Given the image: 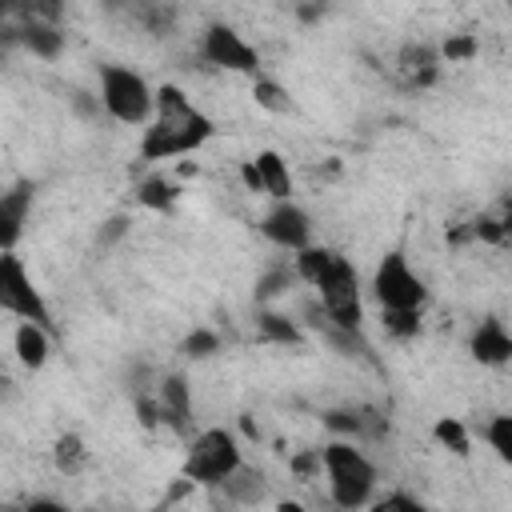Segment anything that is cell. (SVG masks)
<instances>
[{"mask_svg":"<svg viewBox=\"0 0 512 512\" xmlns=\"http://www.w3.org/2000/svg\"><path fill=\"white\" fill-rule=\"evenodd\" d=\"M260 332H264V340H276V344H296L300 340L296 324L280 312H260Z\"/></svg>","mask_w":512,"mask_h":512,"instance_id":"21","label":"cell"},{"mask_svg":"<svg viewBox=\"0 0 512 512\" xmlns=\"http://www.w3.org/2000/svg\"><path fill=\"white\" fill-rule=\"evenodd\" d=\"M204 60L216 68H228V72H244V76H256V68H260L256 48L228 24H212L204 32Z\"/></svg>","mask_w":512,"mask_h":512,"instance_id":"8","label":"cell"},{"mask_svg":"<svg viewBox=\"0 0 512 512\" xmlns=\"http://www.w3.org/2000/svg\"><path fill=\"white\" fill-rule=\"evenodd\" d=\"M432 436H436V440H440L448 452H456V456H464V452H468V432H464V424H460V420H452V416L436 420Z\"/></svg>","mask_w":512,"mask_h":512,"instance_id":"23","label":"cell"},{"mask_svg":"<svg viewBox=\"0 0 512 512\" xmlns=\"http://www.w3.org/2000/svg\"><path fill=\"white\" fill-rule=\"evenodd\" d=\"M372 292L380 300V308H424L428 288L424 280L412 272V264L400 252H388L376 272H372Z\"/></svg>","mask_w":512,"mask_h":512,"instance_id":"7","label":"cell"},{"mask_svg":"<svg viewBox=\"0 0 512 512\" xmlns=\"http://www.w3.org/2000/svg\"><path fill=\"white\" fill-rule=\"evenodd\" d=\"M468 352H472L480 364H508V360H512V336L504 332L500 320H480V328H476L472 340H468Z\"/></svg>","mask_w":512,"mask_h":512,"instance_id":"12","label":"cell"},{"mask_svg":"<svg viewBox=\"0 0 512 512\" xmlns=\"http://www.w3.org/2000/svg\"><path fill=\"white\" fill-rule=\"evenodd\" d=\"M32 184L28 180H20V184H12L4 196H0V244L4 248H16V240H20V228H24V220H28V212H32Z\"/></svg>","mask_w":512,"mask_h":512,"instance_id":"10","label":"cell"},{"mask_svg":"<svg viewBox=\"0 0 512 512\" xmlns=\"http://www.w3.org/2000/svg\"><path fill=\"white\" fill-rule=\"evenodd\" d=\"M280 284H288V272H272V276L260 284V296H276V292H280Z\"/></svg>","mask_w":512,"mask_h":512,"instance_id":"29","label":"cell"},{"mask_svg":"<svg viewBox=\"0 0 512 512\" xmlns=\"http://www.w3.org/2000/svg\"><path fill=\"white\" fill-rule=\"evenodd\" d=\"M240 176H244V184H248L252 192H264V180H260V168H256V160H248V164L240 168Z\"/></svg>","mask_w":512,"mask_h":512,"instance_id":"28","label":"cell"},{"mask_svg":"<svg viewBox=\"0 0 512 512\" xmlns=\"http://www.w3.org/2000/svg\"><path fill=\"white\" fill-rule=\"evenodd\" d=\"M176 196H180V188L172 184V180H164V176H148L144 184H140V204L144 208H172L176 204Z\"/></svg>","mask_w":512,"mask_h":512,"instance_id":"19","label":"cell"},{"mask_svg":"<svg viewBox=\"0 0 512 512\" xmlns=\"http://www.w3.org/2000/svg\"><path fill=\"white\" fill-rule=\"evenodd\" d=\"M100 104L112 120L120 124H148L156 116V92L148 80L124 64H104L100 68Z\"/></svg>","mask_w":512,"mask_h":512,"instance_id":"3","label":"cell"},{"mask_svg":"<svg viewBox=\"0 0 512 512\" xmlns=\"http://www.w3.org/2000/svg\"><path fill=\"white\" fill-rule=\"evenodd\" d=\"M252 96H256V104L268 108V112H288V108H292V104H288V92H284L280 84H272V80H260V76H256V84H252Z\"/></svg>","mask_w":512,"mask_h":512,"instance_id":"24","label":"cell"},{"mask_svg":"<svg viewBox=\"0 0 512 512\" xmlns=\"http://www.w3.org/2000/svg\"><path fill=\"white\" fill-rule=\"evenodd\" d=\"M336 260H340V252H332V248H324V244H308V248L296 252V276L316 288V284L336 268Z\"/></svg>","mask_w":512,"mask_h":512,"instance_id":"16","label":"cell"},{"mask_svg":"<svg viewBox=\"0 0 512 512\" xmlns=\"http://www.w3.org/2000/svg\"><path fill=\"white\" fill-rule=\"evenodd\" d=\"M256 168H260V180H264V192L272 200H288L292 196V176H288V164L280 152H260L256 156Z\"/></svg>","mask_w":512,"mask_h":512,"instance_id":"17","label":"cell"},{"mask_svg":"<svg viewBox=\"0 0 512 512\" xmlns=\"http://www.w3.org/2000/svg\"><path fill=\"white\" fill-rule=\"evenodd\" d=\"M0 304L8 312H16L20 320H36V324L52 328V312H48L44 296L36 292V284H32L24 260L16 256V248H4V256H0Z\"/></svg>","mask_w":512,"mask_h":512,"instance_id":"5","label":"cell"},{"mask_svg":"<svg viewBox=\"0 0 512 512\" xmlns=\"http://www.w3.org/2000/svg\"><path fill=\"white\" fill-rule=\"evenodd\" d=\"M376 508H380V512H388V508H412V512H416V508H420V500H416V496H400V492H396V496H384Z\"/></svg>","mask_w":512,"mask_h":512,"instance_id":"27","label":"cell"},{"mask_svg":"<svg viewBox=\"0 0 512 512\" xmlns=\"http://www.w3.org/2000/svg\"><path fill=\"white\" fill-rule=\"evenodd\" d=\"M48 332H52V328H44V324H36V320H20L12 344H16V356H20L24 368H44V364H48V352H52Z\"/></svg>","mask_w":512,"mask_h":512,"instance_id":"13","label":"cell"},{"mask_svg":"<svg viewBox=\"0 0 512 512\" xmlns=\"http://www.w3.org/2000/svg\"><path fill=\"white\" fill-rule=\"evenodd\" d=\"M320 288V304H324V316L336 324V328H348L356 332L360 320H364V300H360V280H356V268L340 256L336 268L316 284Z\"/></svg>","mask_w":512,"mask_h":512,"instance_id":"6","label":"cell"},{"mask_svg":"<svg viewBox=\"0 0 512 512\" xmlns=\"http://www.w3.org/2000/svg\"><path fill=\"white\" fill-rule=\"evenodd\" d=\"M508 4H512V0H508Z\"/></svg>","mask_w":512,"mask_h":512,"instance_id":"30","label":"cell"},{"mask_svg":"<svg viewBox=\"0 0 512 512\" xmlns=\"http://www.w3.org/2000/svg\"><path fill=\"white\" fill-rule=\"evenodd\" d=\"M436 72H440V56H436L428 44H408V48L400 52V76H404L412 88L432 84Z\"/></svg>","mask_w":512,"mask_h":512,"instance_id":"14","label":"cell"},{"mask_svg":"<svg viewBox=\"0 0 512 512\" xmlns=\"http://www.w3.org/2000/svg\"><path fill=\"white\" fill-rule=\"evenodd\" d=\"M212 136V120L188 104V96L176 84H160L156 92V116L144 128L140 156L144 160H172L184 152H196Z\"/></svg>","mask_w":512,"mask_h":512,"instance_id":"1","label":"cell"},{"mask_svg":"<svg viewBox=\"0 0 512 512\" xmlns=\"http://www.w3.org/2000/svg\"><path fill=\"white\" fill-rule=\"evenodd\" d=\"M184 356H192V360H204V356H212V352H220V336L216 332H208V328H196V332H188L184 336Z\"/></svg>","mask_w":512,"mask_h":512,"instance_id":"25","label":"cell"},{"mask_svg":"<svg viewBox=\"0 0 512 512\" xmlns=\"http://www.w3.org/2000/svg\"><path fill=\"white\" fill-rule=\"evenodd\" d=\"M240 472V444L224 428H208L192 436L188 456H184V476L192 484H228Z\"/></svg>","mask_w":512,"mask_h":512,"instance_id":"4","label":"cell"},{"mask_svg":"<svg viewBox=\"0 0 512 512\" xmlns=\"http://www.w3.org/2000/svg\"><path fill=\"white\" fill-rule=\"evenodd\" d=\"M260 232H264L272 244L292 248V252H300V248L312 244V220H308V212H304L300 204H292V200H276V204L268 208V216L260 220Z\"/></svg>","mask_w":512,"mask_h":512,"instance_id":"9","label":"cell"},{"mask_svg":"<svg viewBox=\"0 0 512 512\" xmlns=\"http://www.w3.org/2000/svg\"><path fill=\"white\" fill-rule=\"evenodd\" d=\"M484 440H488V448L512 468V416H496V420H488Z\"/></svg>","mask_w":512,"mask_h":512,"instance_id":"20","label":"cell"},{"mask_svg":"<svg viewBox=\"0 0 512 512\" xmlns=\"http://www.w3.org/2000/svg\"><path fill=\"white\" fill-rule=\"evenodd\" d=\"M324 472H328V488L332 500L340 508H360L372 500L376 488V468L372 460L352 444V440H332L324 448Z\"/></svg>","mask_w":512,"mask_h":512,"instance_id":"2","label":"cell"},{"mask_svg":"<svg viewBox=\"0 0 512 512\" xmlns=\"http://www.w3.org/2000/svg\"><path fill=\"white\" fill-rule=\"evenodd\" d=\"M20 44H24L28 52L52 60V56H60V48H64V32H60L52 20H24V24H20Z\"/></svg>","mask_w":512,"mask_h":512,"instance_id":"15","label":"cell"},{"mask_svg":"<svg viewBox=\"0 0 512 512\" xmlns=\"http://www.w3.org/2000/svg\"><path fill=\"white\" fill-rule=\"evenodd\" d=\"M384 312V328L392 336H416L420 332V308H380Z\"/></svg>","mask_w":512,"mask_h":512,"instance_id":"22","label":"cell"},{"mask_svg":"<svg viewBox=\"0 0 512 512\" xmlns=\"http://www.w3.org/2000/svg\"><path fill=\"white\" fill-rule=\"evenodd\" d=\"M156 400H160L164 424H172V432L188 436V428H192V392H188V380H184L180 372L164 376V384H160Z\"/></svg>","mask_w":512,"mask_h":512,"instance_id":"11","label":"cell"},{"mask_svg":"<svg viewBox=\"0 0 512 512\" xmlns=\"http://www.w3.org/2000/svg\"><path fill=\"white\" fill-rule=\"evenodd\" d=\"M448 64H456V60H468V56H476V40L472 36H452V40H444V52H440Z\"/></svg>","mask_w":512,"mask_h":512,"instance_id":"26","label":"cell"},{"mask_svg":"<svg viewBox=\"0 0 512 512\" xmlns=\"http://www.w3.org/2000/svg\"><path fill=\"white\" fill-rule=\"evenodd\" d=\"M52 460H56V468H60L64 476H76V472L84 468V460H88L84 440H80L76 432H64V436L52 444Z\"/></svg>","mask_w":512,"mask_h":512,"instance_id":"18","label":"cell"}]
</instances>
